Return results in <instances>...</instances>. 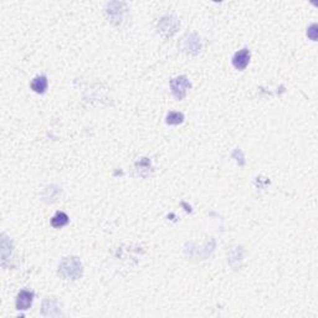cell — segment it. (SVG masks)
I'll use <instances>...</instances> for the list:
<instances>
[{
    "label": "cell",
    "instance_id": "cell-3",
    "mask_svg": "<svg viewBox=\"0 0 318 318\" xmlns=\"http://www.w3.org/2000/svg\"><path fill=\"white\" fill-rule=\"evenodd\" d=\"M250 59L251 54L249 49H242V50L237 51L236 54L234 55V57H233V65H234L236 70H245L248 67L249 62H250Z\"/></svg>",
    "mask_w": 318,
    "mask_h": 318
},
{
    "label": "cell",
    "instance_id": "cell-6",
    "mask_svg": "<svg viewBox=\"0 0 318 318\" xmlns=\"http://www.w3.org/2000/svg\"><path fill=\"white\" fill-rule=\"evenodd\" d=\"M33 300H34V293L26 290L20 291L17 299V308L20 311L29 310L33 303Z\"/></svg>",
    "mask_w": 318,
    "mask_h": 318
},
{
    "label": "cell",
    "instance_id": "cell-7",
    "mask_svg": "<svg viewBox=\"0 0 318 318\" xmlns=\"http://www.w3.org/2000/svg\"><path fill=\"white\" fill-rule=\"evenodd\" d=\"M122 5H123L122 3H115L116 8L113 9V6L111 5V4H108V10H106V12H107L108 17H110L113 24L121 23L122 12H123V10H121Z\"/></svg>",
    "mask_w": 318,
    "mask_h": 318
},
{
    "label": "cell",
    "instance_id": "cell-10",
    "mask_svg": "<svg viewBox=\"0 0 318 318\" xmlns=\"http://www.w3.org/2000/svg\"><path fill=\"white\" fill-rule=\"evenodd\" d=\"M184 115L180 112H169L167 116V123L170 126H177V124L183 123Z\"/></svg>",
    "mask_w": 318,
    "mask_h": 318
},
{
    "label": "cell",
    "instance_id": "cell-9",
    "mask_svg": "<svg viewBox=\"0 0 318 318\" xmlns=\"http://www.w3.org/2000/svg\"><path fill=\"white\" fill-rule=\"evenodd\" d=\"M68 222V217L65 214V213H62V211H59L55 214V217L51 219V225L54 226V228L59 229L62 228V226H65L66 224Z\"/></svg>",
    "mask_w": 318,
    "mask_h": 318
},
{
    "label": "cell",
    "instance_id": "cell-4",
    "mask_svg": "<svg viewBox=\"0 0 318 318\" xmlns=\"http://www.w3.org/2000/svg\"><path fill=\"white\" fill-rule=\"evenodd\" d=\"M182 49L186 52H190V54H198L201 49V42L195 34L188 35L182 41Z\"/></svg>",
    "mask_w": 318,
    "mask_h": 318
},
{
    "label": "cell",
    "instance_id": "cell-5",
    "mask_svg": "<svg viewBox=\"0 0 318 318\" xmlns=\"http://www.w3.org/2000/svg\"><path fill=\"white\" fill-rule=\"evenodd\" d=\"M179 26V21L178 19L173 17H167L161 20V23L158 25V29L161 33L166 34V36H172L177 31V28Z\"/></svg>",
    "mask_w": 318,
    "mask_h": 318
},
{
    "label": "cell",
    "instance_id": "cell-2",
    "mask_svg": "<svg viewBox=\"0 0 318 318\" xmlns=\"http://www.w3.org/2000/svg\"><path fill=\"white\" fill-rule=\"evenodd\" d=\"M192 87V84L189 82L186 76H179L170 81L173 96L177 100H183L186 96V91Z\"/></svg>",
    "mask_w": 318,
    "mask_h": 318
},
{
    "label": "cell",
    "instance_id": "cell-8",
    "mask_svg": "<svg viewBox=\"0 0 318 318\" xmlns=\"http://www.w3.org/2000/svg\"><path fill=\"white\" fill-rule=\"evenodd\" d=\"M31 88L36 93H44L48 90V79L46 76L35 77L34 81L31 82Z\"/></svg>",
    "mask_w": 318,
    "mask_h": 318
},
{
    "label": "cell",
    "instance_id": "cell-1",
    "mask_svg": "<svg viewBox=\"0 0 318 318\" xmlns=\"http://www.w3.org/2000/svg\"><path fill=\"white\" fill-rule=\"evenodd\" d=\"M59 275L66 280H77L82 275V264L77 257H65L59 265Z\"/></svg>",
    "mask_w": 318,
    "mask_h": 318
}]
</instances>
